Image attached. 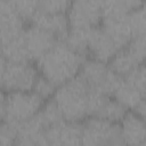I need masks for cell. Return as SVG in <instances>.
I'll use <instances>...</instances> for the list:
<instances>
[{
	"instance_id": "cell-16",
	"label": "cell",
	"mask_w": 146,
	"mask_h": 146,
	"mask_svg": "<svg viewBox=\"0 0 146 146\" xmlns=\"http://www.w3.org/2000/svg\"><path fill=\"white\" fill-rule=\"evenodd\" d=\"M144 0H103V19L127 17L136 10Z\"/></svg>"
},
{
	"instance_id": "cell-18",
	"label": "cell",
	"mask_w": 146,
	"mask_h": 146,
	"mask_svg": "<svg viewBox=\"0 0 146 146\" xmlns=\"http://www.w3.org/2000/svg\"><path fill=\"white\" fill-rule=\"evenodd\" d=\"M91 29L83 27H70V31L64 39V42L78 54L86 56L88 54L89 38Z\"/></svg>"
},
{
	"instance_id": "cell-6",
	"label": "cell",
	"mask_w": 146,
	"mask_h": 146,
	"mask_svg": "<svg viewBox=\"0 0 146 146\" xmlns=\"http://www.w3.org/2000/svg\"><path fill=\"white\" fill-rule=\"evenodd\" d=\"M82 145H122L120 123L89 116L82 121Z\"/></svg>"
},
{
	"instance_id": "cell-10",
	"label": "cell",
	"mask_w": 146,
	"mask_h": 146,
	"mask_svg": "<svg viewBox=\"0 0 146 146\" xmlns=\"http://www.w3.org/2000/svg\"><path fill=\"white\" fill-rule=\"evenodd\" d=\"M82 123L63 120L47 128L48 145H81Z\"/></svg>"
},
{
	"instance_id": "cell-17",
	"label": "cell",
	"mask_w": 146,
	"mask_h": 146,
	"mask_svg": "<svg viewBox=\"0 0 146 146\" xmlns=\"http://www.w3.org/2000/svg\"><path fill=\"white\" fill-rule=\"evenodd\" d=\"M1 58L9 62H32L25 47L23 33L9 41L1 42Z\"/></svg>"
},
{
	"instance_id": "cell-3",
	"label": "cell",
	"mask_w": 146,
	"mask_h": 146,
	"mask_svg": "<svg viewBox=\"0 0 146 146\" xmlns=\"http://www.w3.org/2000/svg\"><path fill=\"white\" fill-rule=\"evenodd\" d=\"M39 95L31 91L1 92V121L22 123L35 116L44 104Z\"/></svg>"
},
{
	"instance_id": "cell-25",
	"label": "cell",
	"mask_w": 146,
	"mask_h": 146,
	"mask_svg": "<svg viewBox=\"0 0 146 146\" xmlns=\"http://www.w3.org/2000/svg\"><path fill=\"white\" fill-rule=\"evenodd\" d=\"M18 124L19 123L1 121V127H0V145L1 146H9V145L16 144Z\"/></svg>"
},
{
	"instance_id": "cell-8",
	"label": "cell",
	"mask_w": 146,
	"mask_h": 146,
	"mask_svg": "<svg viewBox=\"0 0 146 146\" xmlns=\"http://www.w3.org/2000/svg\"><path fill=\"white\" fill-rule=\"evenodd\" d=\"M103 0H72L67 11L70 27L92 29L103 19Z\"/></svg>"
},
{
	"instance_id": "cell-4",
	"label": "cell",
	"mask_w": 146,
	"mask_h": 146,
	"mask_svg": "<svg viewBox=\"0 0 146 146\" xmlns=\"http://www.w3.org/2000/svg\"><path fill=\"white\" fill-rule=\"evenodd\" d=\"M39 74L36 65L31 62H9L1 58L2 91H31Z\"/></svg>"
},
{
	"instance_id": "cell-19",
	"label": "cell",
	"mask_w": 146,
	"mask_h": 146,
	"mask_svg": "<svg viewBox=\"0 0 146 146\" xmlns=\"http://www.w3.org/2000/svg\"><path fill=\"white\" fill-rule=\"evenodd\" d=\"M108 65L116 74L123 76L140 64L133 58L127 48H123L112 57V59L108 62Z\"/></svg>"
},
{
	"instance_id": "cell-24",
	"label": "cell",
	"mask_w": 146,
	"mask_h": 146,
	"mask_svg": "<svg viewBox=\"0 0 146 146\" xmlns=\"http://www.w3.org/2000/svg\"><path fill=\"white\" fill-rule=\"evenodd\" d=\"M72 0H39V10L44 14H67Z\"/></svg>"
},
{
	"instance_id": "cell-1",
	"label": "cell",
	"mask_w": 146,
	"mask_h": 146,
	"mask_svg": "<svg viewBox=\"0 0 146 146\" xmlns=\"http://www.w3.org/2000/svg\"><path fill=\"white\" fill-rule=\"evenodd\" d=\"M84 63V56L71 49L64 41H57L35 60L39 73L59 87L75 78Z\"/></svg>"
},
{
	"instance_id": "cell-13",
	"label": "cell",
	"mask_w": 146,
	"mask_h": 146,
	"mask_svg": "<svg viewBox=\"0 0 146 146\" xmlns=\"http://www.w3.org/2000/svg\"><path fill=\"white\" fill-rule=\"evenodd\" d=\"M124 144L143 145L146 140V122L133 110L128 111L120 122Z\"/></svg>"
},
{
	"instance_id": "cell-12",
	"label": "cell",
	"mask_w": 146,
	"mask_h": 146,
	"mask_svg": "<svg viewBox=\"0 0 146 146\" xmlns=\"http://www.w3.org/2000/svg\"><path fill=\"white\" fill-rule=\"evenodd\" d=\"M47 127L39 113L18 124V133L15 145H48L46 137Z\"/></svg>"
},
{
	"instance_id": "cell-21",
	"label": "cell",
	"mask_w": 146,
	"mask_h": 146,
	"mask_svg": "<svg viewBox=\"0 0 146 146\" xmlns=\"http://www.w3.org/2000/svg\"><path fill=\"white\" fill-rule=\"evenodd\" d=\"M39 115L41 116V119H42V121L47 128L55 124V123H58V122L65 120L59 107L57 106L56 102L52 98L44 102L42 108L39 112Z\"/></svg>"
},
{
	"instance_id": "cell-14",
	"label": "cell",
	"mask_w": 146,
	"mask_h": 146,
	"mask_svg": "<svg viewBox=\"0 0 146 146\" xmlns=\"http://www.w3.org/2000/svg\"><path fill=\"white\" fill-rule=\"evenodd\" d=\"M31 24L51 33L58 41H64L70 31V23L66 14H44L38 11L32 18Z\"/></svg>"
},
{
	"instance_id": "cell-11",
	"label": "cell",
	"mask_w": 146,
	"mask_h": 146,
	"mask_svg": "<svg viewBox=\"0 0 146 146\" xmlns=\"http://www.w3.org/2000/svg\"><path fill=\"white\" fill-rule=\"evenodd\" d=\"M23 38L31 60H36L58 41L55 35L33 24L24 30Z\"/></svg>"
},
{
	"instance_id": "cell-22",
	"label": "cell",
	"mask_w": 146,
	"mask_h": 146,
	"mask_svg": "<svg viewBox=\"0 0 146 146\" xmlns=\"http://www.w3.org/2000/svg\"><path fill=\"white\" fill-rule=\"evenodd\" d=\"M125 48L139 64L146 63V32L132 35Z\"/></svg>"
},
{
	"instance_id": "cell-23",
	"label": "cell",
	"mask_w": 146,
	"mask_h": 146,
	"mask_svg": "<svg viewBox=\"0 0 146 146\" xmlns=\"http://www.w3.org/2000/svg\"><path fill=\"white\" fill-rule=\"evenodd\" d=\"M128 21L132 35L146 32V1H143V3L136 10L128 15Z\"/></svg>"
},
{
	"instance_id": "cell-27",
	"label": "cell",
	"mask_w": 146,
	"mask_h": 146,
	"mask_svg": "<svg viewBox=\"0 0 146 146\" xmlns=\"http://www.w3.org/2000/svg\"><path fill=\"white\" fill-rule=\"evenodd\" d=\"M133 111L137 112V113L143 117V120L146 122V97L139 103V105H138Z\"/></svg>"
},
{
	"instance_id": "cell-7",
	"label": "cell",
	"mask_w": 146,
	"mask_h": 146,
	"mask_svg": "<svg viewBox=\"0 0 146 146\" xmlns=\"http://www.w3.org/2000/svg\"><path fill=\"white\" fill-rule=\"evenodd\" d=\"M128 110H135L146 97V64H140L122 76L113 96Z\"/></svg>"
},
{
	"instance_id": "cell-20",
	"label": "cell",
	"mask_w": 146,
	"mask_h": 146,
	"mask_svg": "<svg viewBox=\"0 0 146 146\" xmlns=\"http://www.w3.org/2000/svg\"><path fill=\"white\" fill-rule=\"evenodd\" d=\"M9 2L24 22L31 23L39 10V0H9Z\"/></svg>"
},
{
	"instance_id": "cell-9",
	"label": "cell",
	"mask_w": 146,
	"mask_h": 146,
	"mask_svg": "<svg viewBox=\"0 0 146 146\" xmlns=\"http://www.w3.org/2000/svg\"><path fill=\"white\" fill-rule=\"evenodd\" d=\"M121 49L122 48L102 25L91 29L88 54L91 56L92 59L108 63L112 57Z\"/></svg>"
},
{
	"instance_id": "cell-2",
	"label": "cell",
	"mask_w": 146,
	"mask_h": 146,
	"mask_svg": "<svg viewBox=\"0 0 146 146\" xmlns=\"http://www.w3.org/2000/svg\"><path fill=\"white\" fill-rule=\"evenodd\" d=\"M92 90L78 74L75 78L57 87L52 99L67 121L81 122L89 117V104Z\"/></svg>"
},
{
	"instance_id": "cell-5",
	"label": "cell",
	"mask_w": 146,
	"mask_h": 146,
	"mask_svg": "<svg viewBox=\"0 0 146 146\" xmlns=\"http://www.w3.org/2000/svg\"><path fill=\"white\" fill-rule=\"evenodd\" d=\"M79 75L91 90L111 97L114 96L122 79V76L110 67L108 63L92 58L90 60H84Z\"/></svg>"
},
{
	"instance_id": "cell-26",
	"label": "cell",
	"mask_w": 146,
	"mask_h": 146,
	"mask_svg": "<svg viewBox=\"0 0 146 146\" xmlns=\"http://www.w3.org/2000/svg\"><path fill=\"white\" fill-rule=\"evenodd\" d=\"M56 89H57V86H55L51 81H49L47 78H44L41 74H39L33 87V91L44 100L52 98Z\"/></svg>"
},
{
	"instance_id": "cell-15",
	"label": "cell",
	"mask_w": 146,
	"mask_h": 146,
	"mask_svg": "<svg viewBox=\"0 0 146 146\" xmlns=\"http://www.w3.org/2000/svg\"><path fill=\"white\" fill-rule=\"evenodd\" d=\"M0 18H1V42H6L18 36L25 30L24 29L25 22L14 10L9 0H1Z\"/></svg>"
}]
</instances>
